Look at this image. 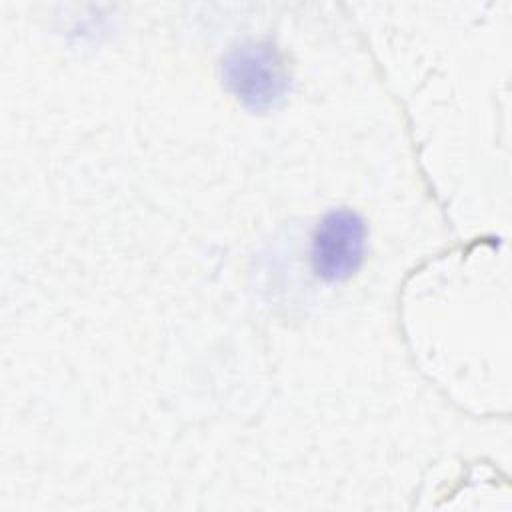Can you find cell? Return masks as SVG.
<instances>
[{
    "label": "cell",
    "instance_id": "cell-1",
    "mask_svg": "<svg viewBox=\"0 0 512 512\" xmlns=\"http://www.w3.org/2000/svg\"><path fill=\"white\" fill-rule=\"evenodd\" d=\"M224 86L252 112L276 108L290 90L282 54L270 42H242L222 58Z\"/></svg>",
    "mask_w": 512,
    "mask_h": 512
},
{
    "label": "cell",
    "instance_id": "cell-2",
    "mask_svg": "<svg viewBox=\"0 0 512 512\" xmlns=\"http://www.w3.org/2000/svg\"><path fill=\"white\" fill-rule=\"evenodd\" d=\"M366 250V224L350 208L330 210L312 236V268L328 282L346 280L362 264Z\"/></svg>",
    "mask_w": 512,
    "mask_h": 512
}]
</instances>
